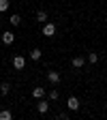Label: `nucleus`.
Wrapping results in <instances>:
<instances>
[{
  "label": "nucleus",
  "instance_id": "obj_1",
  "mask_svg": "<svg viewBox=\"0 0 107 120\" xmlns=\"http://www.w3.org/2000/svg\"><path fill=\"white\" fill-rule=\"evenodd\" d=\"M56 34V24L54 22H45L43 24V37H54Z\"/></svg>",
  "mask_w": 107,
  "mask_h": 120
},
{
  "label": "nucleus",
  "instance_id": "obj_2",
  "mask_svg": "<svg viewBox=\"0 0 107 120\" xmlns=\"http://www.w3.org/2000/svg\"><path fill=\"white\" fill-rule=\"evenodd\" d=\"M66 107H69L71 112H77V109L81 107V105H79V99H77V97H69V99H66Z\"/></svg>",
  "mask_w": 107,
  "mask_h": 120
},
{
  "label": "nucleus",
  "instance_id": "obj_3",
  "mask_svg": "<svg viewBox=\"0 0 107 120\" xmlns=\"http://www.w3.org/2000/svg\"><path fill=\"white\" fill-rule=\"evenodd\" d=\"M13 67H15V71H24L26 58H24V56H13Z\"/></svg>",
  "mask_w": 107,
  "mask_h": 120
},
{
  "label": "nucleus",
  "instance_id": "obj_4",
  "mask_svg": "<svg viewBox=\"0 0 107 120\" xmlns=\"http://www.w3.org/2000/svg\"><path fill=\"white\" fill-rule=\"evenodd\" d=\"M0 39H2V43H4V45H13V43H15V34L11 32V30L2 32V37H0Z\"/></svg>",
  "mask_w": 107,
  "mask_h": 120
},
{
  "label": "nucleus",
  "instance_id": "obj_5",
  "mask_svg": "<svg viewBox=\"0 0 107 120\" xmlns=\"http://www.w3.org/2000/svg\"><path fill=\"white\" fill-rule=\"evenodd\" d=\"M39 114H47L49 112V101H45V99H39Z\"/></svg>",
  "mask_w": 107,
  "mask_h": 120
},
{
  "label": "nucleus",
  "instance_id": "obj_6",
  "mask_svg": "<svg viewBox=\"0 0 107 120\" xmlns=\"http://www.w3.org/2000/svg\"><path fill=\"white\" fill-rule=\"evenodd\" d=\"M84 62H86V58H84V56H75V58L71 60L73 69H81V67H84Z\"/></svg>",
  "mask_w": 107,
  "mask_h": 120
},
{
  "label": "nucleus",
  "instance_id": "obj_7",
  "mask_svg": "<svg viewBox=\"0 0 107 120\" xmlns=\"http://www.w3.org/2000/svg\"><path fill=\"white\" fill-rule=\"evenodd\" d=\"M45 88H41V86H37V88H32V97L34 99H45Z\"/></svg>",
  "mask_w": 107,
  "mask_h": 120
},
{
  "label": "nucleus",
  "instance_id": "obj_8",
  "mask_svg": "<svg viewBox=\"0 0 107 120\" xmlns=\"http://www.w3.org/2000/svg\"><path fill=\"white\" fill-rule=\"evenodd\" d=\"M41 56H43V52H41L39 47H34L32 52H30V60H34V62H39V60H41Z\"/></svg>",
  "mask_w": 107,
  "mask_h": 120
},
{
  "label": "nucleus",
  "instance_id": "obj_9",
  "mask_svg": "<svg viewBox=\"0 0 107 120\" xmlns=\"http://www.w3.org/2000/svg\"><path fill=\"white\" fill-rule=\"evenodd\" d=\"M47 79H49L52 84H58V82H60V73H58V71H49V73H47Z\"/></svg>",
  "mask_w": 107,
  "mask_h": 120
},
{
  "label": "nucleus",
  "instance_id": "obj_10",
  "mask_svg": "<svg viewBox=\"0 0 107 120\" xmlns=\"http://www.w3.org/2000/svg\"><path fill=\"white\" fill-rule=\"evenodd\" d=\"M37 19H39L41 24H45V22H47V11H45V9H39V11H37Z\"/></svg>",
  "mask_w": 107,
  "mask_h": 120
},
{
  "label": "nucleus",
  "instance_id": "obj_11",
  "mask_svg": "<svg viewBox=\"0 0 107 120\" xmlns=\"http://www.w3.org/2000/svg\"><path fill=\"white\" fill-rule=\"evenodd\" d=\"M9 22H11V26H19V24H22V17H19V13H13L11 17H9Z\"/></svg>",
  "mask_w": 107,
  "mask_h": 120
},
{
  "label": "nucleus",
  "instance_id": "obj_12",
  "mask_svg": "<svg viewBox=\"0 0 107 120\" xmlns=\"http://www.w3.org/2000/svg\"><path fill=\"white\" fill-rule=\"evenodd\" d=\"M11 118H13V114L9 109H0V120H11Z\"/></svg>",
  "mask_w": 107,
  "mask_h": 120
},
{
  "label": "nucleus",
  "instance_id": "obj_13",
  "mask_svg": "<svg viewBox=\"0 0 107 120\" xmlns=\"http://www.w3.org/2000/svg\"><path fill=\"white\" fill-rule=\"evenodd\" d=\"M88 62H90V64H96V62H99V54L90 52V54H88Z\"/></svg>",
  "mask_w": 107,
  "mask_h": 120
},
{
  "label": "nucleus",
  "instance_id": "obj_14",
  "mask_svg": "<svg viewBox=\"0 0 107 120\" xmlns=\"http://www.w3.org/2000/svg\"><path fill=\"white\" fill-rule=\"evenodd\" d=\"M9 7H11V0H0V13L9 11Z\"/></svg>",
  "mask_w": 107,
  "mask_h": 120
},
{
  "label": "nucleus",
  "instance_id": "obj_15",
  "mask_svg": "<svg viewBox=\"0 0 107 120\" xmlns=\"http://www.w3.org/2000/svg\"><path fill=\"white\" fill-rule=\"evenodd\" d=\"M9 90H11V86H9L7 82H4V84H0V94H2V97H4V94H9Z\"/></svg>",
  "mask_w": 107,
  "mask_h": 120
},
{
  "label": "nucleus",
  "instance_id": "obj_16",
  "mask_svg": "<svg viewBox=\"0 0 107 120\" xmlns=\"http://www.w3.org/2000/svg\"><path fill=\"white\" fill-rule=\"evenodd\" d=\"M47 97H49V101H58V99H60V92H58V90H49Z\"/></svg>",
  "mask_w": 107,
  "mask_h": 120
},
{
  "label": "nucleus",
  "instance_id": "obj_17",
  "mask_svg": "<svg viewBox=\"0 0 107 120\" xmlns=\"http://www.w3.org/2000/svg\"><path fill=\"white\" fill-rule=\"evenodd\" d=\"M58 118H60V120H66V118H69V114H66V112H62V114H58Z\"/></svg>",
  "mask_w": 107,
  "mask_h": 120
},
{
  "label": "nucleus",
  "instance_id": "obj_18",
  "mask_svg": "<svg viewBox=\"0 0 107 120\" xmlns=\"http://www.w3.org/2000/svg\"><path fill=\"white\" fill-rule=\"evenodd\" d=\"M0 22H2V13H0Z\"/></svg>",
  "mask_w": 107,
  "mask_h": 120
}]
</instances>
